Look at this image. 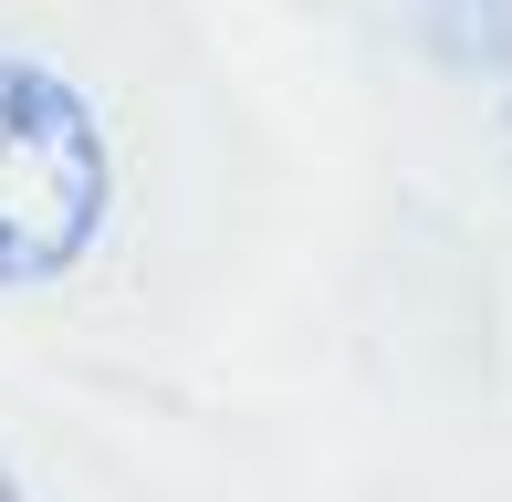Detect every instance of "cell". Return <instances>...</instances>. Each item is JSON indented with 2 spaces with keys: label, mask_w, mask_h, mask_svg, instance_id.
Returning a JSON list of instances; mask_svg holds the SVG:
<instances>
[{
  "label": "cell",
  "mask_w": 512,
  "mask_h": 502,
  "mask_svg": "<svg viewBox=\"0 0 512 502\" xmlns=\"http://www.w3.org/2000/svg\"><path fill=\"white\" fill-rule=\"evenodd\" d=\"M0 502H32V492H21V482H11V471H0Z\"/></svg>",
  "instance_id": "obj_3"
},
{
  "label": "cell",
  "mask_w": 512,
  "mask_h": 502,
  "mask_svg": "<svg viewBox=\"0 0 512 502\" xmlns=\"http://www.w3.org/2000/svg\"><path fill=\"white\" fill-rule=\"evenodd\" d=\"M408 32L460 74H512V0H408Z\"/></svg>",
  "instance_id": "obj_2"
},
{
  "label": "cell",
  "mask_w": 512,
  "mask_h": 502,
  "mask_svg": "<svg viewBox=\"0 0 512 502\" xmlns=\"http://www.w3.org/2000/svg\"><path fill=\"white\" fill-rule=\"evenodd\" d=\"M115 210V147L84 84L0 53V293L63 283Z\"/></svg>",
  "instance_id": "obj_1"
}]
</instances>
